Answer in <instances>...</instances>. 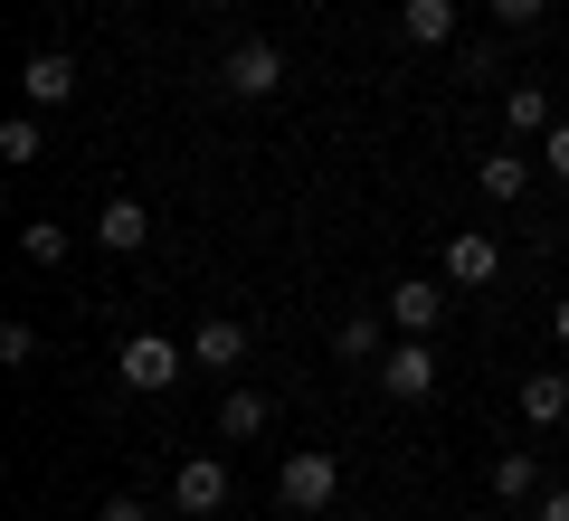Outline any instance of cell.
<instances>
[{"mask_svg": "<svg viewBox=\"0 0 569 521\" xmlns=\"http://www.w3.org/2000/svg\"><path fill=\"white\" fill-rule=\"evenodd\" d=\"M142 238H152L142 200H104V209H96V247H104V257H142Z\"/></svg>", "mask_w": 569, "mask_h": 521, "instance_id": "14", "label": "cell"}, {"mask_svg": "<svg viewBox=\"0 0 569 521\" xmlns=\"http://www.w3.org/2000/svg\"><path fill=\"white\" fill-rule=\"evenodd\" d=\"M493 275H503V247H493L485 228H456V238H447V284L475 294V284H493Z\"/></svg>", "mask_w": 569, "mask_h": 521, "instance_id": "9", "label": "cell"}, {"mask_svg": "<svg viewBox=\"0 0 569 521\" xmlns=\"http://www.w3.org/2000/svg\"><path fill=\"white\" fill-rule=\"evenodd\" d=\"M541 493V464L531 455H493V502H531Z\"/></svg>", "mask_w": 569, "mask_h": 521, "instance_id": "19", "label": "cell"}, {"mask_svg": "<svg viewBox=\"0 0 569 521\" xmlns=\"http://www.w3.org/2000/svg\"><path fill=\"white\" fill-rule=\"evenodd\" d=\"M399 39L408 48H447L456 39V0H399Z\"/></svg>", "mask_w": 569, "mask_h": 521, "instance_id": "15", "label": "cell"}, {"mask_svg": "<svg viewBox=\"0 0 569 521\" xmlns=\"http://www.w3.org/2000/svg\"><path fill=\"white\" fill-rule=\"evenodd\" d=\"M39 152H48V123H39V114H29V104H20V114L0 123V161H10V171H29V161H39Z\"/></svg>", "mask_w": 569, "mask_h": 521, "instance_id": "17", "label": "cell"}, {"mask_svg": "<svg viewBox=\"0 0 569 521\" xmlns=\"http://www.w3.org/2000/svg\"><path fill=\"white\" fill-rule=\"evenodd\" d=\"M332 493H342V464L332 455H284L276 464V502L284 512H332Z\"/></svg>", "mask_w": 569, "mask_h": 521, "instance_id": "4", "label": "cell"}, {"mask_svg": "<svg viewBox=\"0 0 569 521\" xmlns=\"http://www.w3.org/2000/svg\"><path fill=\"white\" fill-rule=\"evenodd\" d=\"M541 521H569V483H560V493H541Z\"/></svg>", "mask_w": 569, "mask_h": 521, "instance_id": "24", "label": "cell"}, {"mask_svg": "<svg viewBox=\"0 0 569 521\" xmlns=\"http://www.w3.org/2000/svg\"><path fill=\"white\" fill-rule=\"evenodd\" d=\"M550 133V96L541 86H512L503 96V142H541Z\"/></svg>", "mask_w": 569, "mask_h": 521, "instance_id": "16", "label": "cell"}, {"mask_svg": "<svg viewBox=\"0 0 569 521\" xmlns=\"http://www.w3.org/2000/svg\"><path fill=\"white\" fill-rule=\"evenodd\" d=\"M370 380H380V389H389V399H399V408H427V399H437V351L399 332V341H389V361L370 370Z\"/></svg>", "mask_w": 569, "mask_h": 521, "instance_id": "3", "label": "cell"}, {"mask_svg": "<svg viewBox=\"0 0 569 521\" xmlns=\"http://www.w3.org/2000/svg\"><path fill=\"white\" fill-rule=\"evenodd\" d=\"M266 427H276V399H266V389H228L219 399V437L228 445H257Z\"/></svg>", "mask_w": 569, "mask_h": 521, "instance_id": "13", "label": "cell"}, {"mask_svg": "<svg viewBox=\"0 0 569 521\" xmlns=\"http://www.w3.org/2000/svg\"><path fill=\"white\" fill-rule=\"evenodd\" d=\"M20 257H29V265H67V257H77V228L29 219V228H20Z\"/></svg>", "mask_w": 569, "mask_h": 521, "instance_id": "18", "label": "cell"}, {"mask_svg": "<svg viewBox=\"0 0 569 521\" xmlns=\"http://www.w3.org/2000/svg\"><path fill=\"white\" fill-rule=\"evenodd\" d=\"M39 361V332H29V322H0V370H29Z\"/></svg>", "mask_w": 569, "mask_h": 521, "instance_id": "20", "label": "cell"}, {"mask_svg": "<svg viewBox=\"0 0 569 521\" xmlns=\"http://www.w3.org/2000/svg\"><path fill=\"white\" fill-rule=\"evenodd\" d=\"M96 521H152V512H142V493H104V502H96Z\"/></svg>", "mask_w": 569, "mask_h": 521, "instance_id": "23", "label": "cell"}, {"mask_svg": "<svg viewBox=\"0 0 569 521\" xmlns=\"http://www.w3.org/2000/svg\"><path fill=\"white\" fill-rule=\"evenodd\" d=\"M181 361H190V341H171V332H133V341L114 351V370H123V389H133V399L181 389Z\"/></svg>", "mask_w": 569, "mask_h": 521, "instance_id": "1", "label": "cell"}, {"mask_svg": "<svg viewBox=\"0 0 569 521\" xmlns=\"http://www.w3.org/2000/svg\"><path fill=\"white\" fill-rule=\"evenodd\" d=\"M219 96H238V104L284 96V48H276V39H238V48L219 58Z\"/></svg>", "mask_w": 569, "mask_h": 521, "instance_id": "2", "label": "cell"}, {"mask_svg": "<svg viewBox=\"0 0 569 521\" xmlns=\"http://www.w3.org/2000/svg\"><path fill=\"white\" fill-rule=\"evenodd\" d=\"M485 10H493L503 29H541V20H550V0H485Z\"/></svg>", "mask_w": 569, "mask_h": 521, "instance_id": "21", "label": "cell"}, {"mask_svg": "<svg viewBox=\"0 0 569 521\" xmlns=\"http://www.w3.org/2000/svg\"><path fill=\"white\" fill-rule=\"evenodd\" d=\"M512 418L522 427H560L569 418V380L560 370H522V380H512Z\"/></svg>", "mask_w": 569, "mask_h": 521, "instance_id": "11", "label": "cell"}, {"mask_svg": "<svg viewBox=\"0 0 569 521\" xmlns=\"http://www.w3.org/2000/svg\"><path fill=\"white\" fill-rule=\"evenodd\" d=\"M389 341H399V332H389V313H351L342 332H332V351H342L351 370H380V361H389Z\"/></svg>", "mask_w": 569, "mask_h": 521, "instance_id": "12", "label": "cell"}, {"mask_svg": "<svg viewBox=\"0 0 569 521\" xmlns=\"http://www.w3.org/2000/svg\"><path fill=\"white\" fill-rule=\"evenodd\" d=\"M541 171H550V181H569V123H550V133H541Z\"/></svg>", "mask_w": 569, "mask_h": 521, "instance_id": "22", "label": "cell"}, {"mask_svg": "<svg viewBox=\"0 0 569 521\" xmlns=\"http://www.w3.org/2000/svg\"><path fill=\"white\" fill-rule=\"evenodd\" d=\"M550 332H560V351H569V294H560V303H550Z\"/></svg>", "mask_w": 569, "mask_h": 521, "instance_id": "25", "label": "cell"}, {"mask_svg": "<svg viewBox=\"0 0 569 521\" xmlns=\"http://www.w3.org/2000/svg\"><path fill=\"white\" fill-rule=\"evenodd\" d=\"M190 361H200L209 380H228V370L247 361V322H238V313H200V332H190Z\"/></svg>", "mask_w": 569, "mask_h": 521, "instance_id": "8", "label": "cell"}, {"mask_svg": "<svg viewBox=\"0 0 569 521\" xmlns=\"http://www.w3.org/2000/svg\"><path fill=\"white\" fill-rule=\"evenodd\" d=\"M531 181H541L531 142H503V152H485V161H475V190H485V200H522Z\"/></svg>", "mask_w": 569, "mask_h": 521, "instance_id": "10", "label": "cell"}, {"mask_svg": "<svg viewBox=\"0 0 569 521\" xmlns=\"http://www.w3.org/2000/svg\"><path fill=\"white\" fill-rule=\"evenodd\" d=\"M380 313H389V332L437 341V322H447V294H437L427 275H408V284H389V294H380Z\"/></svg>", "mask_w": 569, "mask_h": 521, "instance_id": "6", "label": "cell"}, {"mask_svg": "<svg viewBox=\"0 0 569 521\" xmlns=\"http://www.w3.org/2000/svg\"><path fill=\"white\" fill-rule=\"evenodd\" d=\"M171 502H181V521L228 512V455H181L171 464Z\"/></svg>", "mask_w": 569, "mask_h": 521, "instance_id": "5", "label": "cell"}, {"mask_svg": "<svg viewBox=\"0 0 569 521\" xmlns=\"http://www.w3.org/2000/svg\"><path fill=\"white\" fill-rule=\"evenodd\" d=\"M67 96H77V58H67V48H39V58L20 67V104L29 114H58Z\"/></svg>", "mask_w": 569, "mask_h": 521, "instance_id": "7", "label": "cell"}]
</instances>
